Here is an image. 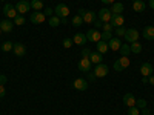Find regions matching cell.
<instances>
[{"label": "cell", "mask_w": 154, "mask_h": 115, "mask_svg": "<svg viewBox=\"0 0 154 115\" xmlns=\"http://www.w3.org/2000/svg\"><path fill=\"white\" fill-rule=\"evenodd\" d=\"M128 66H130V58H128V57H120V58H117L114 61V69L117 72L126 69Z\"/></svg>", "instance_id": "obj_1"}, {"label": "cell", "mask_w": 154, "mask_h": 115, "mask_svg": "<svg viewBox=\"0 0 154 115\" xmlns=\"http://www.w3.org/2000/svg\"><path fill=\"white\" fill-rule=\"evenodd\" d=\"M54 12H56V16H57L59 19H66L68 14H69V8H68L66 5H63V3H59V5L56 6Z\"/></svg>", "instance_id": "obj_2"}, {"label": "cell", "mask_w": 154, "mask_h": 115, "mask_svg": "<svg viewBox=\"0 0 154 115\" xmlns=\"http://www.w3.org/2000/svg\"><path fill=\"white\" fill-rule=\"evenodd\" d=\"M85 35H86V40L93 42V43H97V42L102 40V32H99L97 29H89Z\"/></svg>", "instance_id": "obj_3"}, {"label": "cell", "mask_w": 154, "mask_h": 115, "mask_svg": "<svg viewBox=\"0 0 154 115\" xmlns=\"http://www.w3.org/2000/svg\"><path fill=\"white\" fill-rule=\"evenodd\" d=\"M97 17H99V20H102L103 23H108V22H111L112 12H111L108 8H102V9L97 12Z\"/></svg>", "instance_id": "obj_4"}, {"label": "cell", "mask_w": 154, "mask_h": 115, "mask_svg": "<svg viewBox=\"0 0 154 115\" xmlns=\"http://www.w3.org/2000/svg\"><path fill=\"white\" fill-rule=\"evenodd\" d=\"M3 14H5V17L6 19H16L17 16H19V12H17V9H16V6H12V5H6L5 8H3Z\"/></svg>", "instance_id": "obj_5"}, {"label": "cell", "mask_w": 154, "mask_h": 115, "mask_svg": "<svg viewBox=\"0 0 154 115\" xmlns=\"http://www.w3.org/2000/svg\"><path fill=\"white\" fill-rule=\"evenodd\" d=\"M91 65H93L91 60L82 57V60L79 61V65H77V66H79V71H82V72H89V71H91Z\"/></svg>", "instance_id": "obj_6"}, {"label": "cell", "mask_w": 154, "mask_h": 115, "mask_svg": "<svg viewBox=\"0 0 154 115\" xmlns=\"http://www.w3.org/2000/svg\"><path fill=\"white\" fill-rule=\"evenodd\" d=\"M45 14L42 11H34L32 14H31V22L34 23V25H40V23H43L45 22Z\"/></svg>", "instance_id": "obj_7"}, {"label": "cell", "mask_w": 154, "mask_h": 115, "mask_svg": "<svg viewBox=\"0 0 154 115\" xmlns=\"http://www.w3.org/2000/svg\"><path fill=\"white\" fill-rule=\"evenodd\" d=\"M123 37L126 38L128 43H134V42L139 40V32H137L136 29H126V34H125Z\"/></svg>", "instance_id": "obj_8"}, {"label": "cell", "mask_w": 154, "mask_h": 115, "mask_svg": "<svg viewBox=\"0 0 154 115\" xmlns=\"http://www.w3.org/2000/svg\"><path fill=\"white\" fill-rule=\"evenodd\" d=\"M29 8H31V3H28L26 0H20V2L16 5V9H17L19 14H26Z\"/></svg>", "instance_id": "obj_9"}, {"label": "cell", "mask_w": 154, "mask_h": 115, "mask_svg": "<svg viewBox=\"0 0 154 115\" xmlns=\"http://www.w3.org/2000/svg\"><path fill=\"white\" fill-rule=\"evenodd\" d=\"M108 66L106 65H102V63H100V65H97L96 66V69H94V74H96V77H97V78H102V77H105L106 74H108Z\"/></svg>", "instance_id": "obj_10"}, {"label": "cell", "mask_w": 154, "mask_h": 115, "mask_svg": "<svg viewBox=\"0 0 154 115\" xmlns=\"http://www.w3.org/2000/svg\"><path fill=\"white\" fill-rule=\"evenodd\" d=\"M74 89H77V91H86L88 89V80H85V78H77V80H74Z\"/></svg>", "instance_id": "obj_11"}, {"label": "cell", "mask_w": 154, "mask_h": 115, "mask_svg": "<svg viewBox=\"0 0 154 115\" xmlns=\"http://www.w3.org/2000/svg\"><path fill=\"white\" fill-rule=\"evenodd\" d=\"M12 28H14V22H11L9 19H5V20L0 22V29L3 32H11Z\"/></svg>", "instance_id": "obj_12"}, {"label": "cell", "mask_w": 154, "mask_h": 115, "mask_svg": "<svg viewBox=\"0 0 154 115\" xmlns=\"http://www.w3.org/2000/svg\"><path fill=\"white\" fill-rule=\"evenodd\" d=\"M12 52H14L17 57H23L25 54H26V48H25V45H22V43H14Z\"/></svg>", "instance_id": "obj_13"}, {"label": "cell", "mask_w": 154, "mask_h": 115, "mask_svg": "<svg viewBox=\"0 0 154 115\" xmlns=\"http://www.w3.org/2000/svg\"><path fill=\"white\" fill-rule=\"evenodd\" d=\"M123 103H125L126 108L136 106V97H134L133 94H125V95H123Z\"/></svg>", "instance_id": "obj_14"}, {"label": "cell", "mask_w": 154, "mask_h": 115, "mask_svg": "<svg viewBox=\"0 0 154 115\" xmlns=\"http://www.w3.org/2000/svg\"><path fill=\"white\" fill-rule=\"evenodd\" d=\"M123 22H125V19H123V16L122 14H117V16H112L111 17V25L112 26H116V28H119V26H123Z\"/></svg>", "instance_id": "obj_15"}, {"label": "cell", "mask_w": 154, "mask_h": 115, "mask_svg": "<svg viewBox=\"0 0 154 115\" xmlns=\"http://www.w3.org/2000/svg\"><path fill=\"white\" fill-rule=\"evenodd\" d=\"M86 42H88V40H86V35H85V34H75V35L72 37V43L79 45V46H83Z\"/></svg>", "instance_id": "obj_16"}, {"label": "cell", "mask_w": 154, "mask_h": 115, "mask_svg": "<svg viewBox=\"0 0 154 115\" xmlns=\"http://www.w3.org/2000/svg\"><path fill=\"white\" fill-rule=\"evenodd\" d=\"M108 46H109V49H112V51H119V49H120V46H122V42L119 40L117 37H116V38L112 37L111 40L108 42Z\"/></svg>", "instance_id": "obj_17"}, {"label": "cell", "mask_w": 154, "mask_h": 115, "mask_svg": "<svg viewBox=\"0 0 154 115\" xmlns=\"http://www.w3.org/2000/svg\"><path fill=\"white\" fill-rule=\"evenodd\" d=\"M140 72H142L143 77H149L152 74V66H151V63H143L142 66H140Z\"/></svg>", "instance_id": "obj_18"}, {"label": "cell", "mask_w": 154, "mask_h": 115, "mask_svg": "<svg viewBox=\"0 0 154 115\" xmlns=\"http://www.w3.org/2000/svg\"><path fill=\"white\" fill-rule=\"evenodd\" d=\"M109 11L112 12V16L122 14V12H123V5H122L120 2H117V3H112V6L109 8Z\"/></svg>", "instance_id": "obj_19"}, {"label": "cell", "mask_w": 154, "mask_h": 115, "mask_svg": "<svg viewBox=\"0 0 154 115\" xmlns=\"http://www.w3.org/2000/svg\"><path fill=\"white\" fill-rule=\"evenodd\" d=\"M109 49V46H108V42H103V40H100V42H97V52L99 54H102L103 55L106 51Z\"/></svg>", "instance_id": "obj_20"}, {"label": "cell", "mask_w": 154, "mask_h": 115, "mask_svg": "<svg viewBox=\"0 0 154 115\" xmlns=\"http://www.w3.org/2000/svg\"><path fill=\"white\" fill-rule=\"evenodd\" d=\"M142 35L146 38V40H154V26H146L143 29Z\"/></svg>", "instance_id": "obj_21"}, {"label": "cell", "mask_w": 154, "mask_h": 115, "mask_svg": "<svg viewBox=\"0 0 154 115\" xmlns=\"http://www.w3.org/2000/svg\"><path fill=\"white\" fill-rule=\"evenodd\" d=\"M82 19H83V23H94L96 14H94V12H91V11H86L85 14L82 16Z\"/></svg>", "instance_id": "obj_22"}, {"label": "cell", "mask_w": 154, "mask_h": 115, "mask_svg": "<svg viewBox=\"0 0 154 115\" xmlns=\"http://www.w3.org/2000/svg\"><path fill=\"white\" fill-rule=\"evenodd\" d=\"M133 9L136 12H143L145 11V3L142 2V0H134L133 2Z\"/></svg>", "instance_id": "obj_23"}, {"label": "cell", "mask_w": 154, "mask_h": 115, "mask_svg": "<svg viewBox=\"0 0 154 115\" xmlns=\"http://www.w3.org/2000/svg\"><path fill=\"white\" fill-rule=\"evenodd\" d=\"M89 60H91V63L100 65V63H102V54H99V52H91V55H89Z\"/></svg>", "instance_id": "obj_24"}, {"label": "cell", "mask_w": 154, "mask_h": 115, "mask_svg": "<svg viewBox=\"0 0 154 115\" xmlns=\"http://www.w3.org/2000/svg\"><path fill=\"white\" fill-rule=\"evenodd\" d=\"M130 48H131V52H133V54H140V52H142V45H140L139 42L131 43Z\"/></svg>", "instance_id": "obj_25"}, {"label": "cell", "mask_w": 154, "mask_h": 115, "mask_svg": "<svg viewBox=\"0 0 154 115\" xmlns=\"http://www.w3.org/2000/svg\"><path fill=\"white\" fill-rule=\"evenodd\" d=\"M120 54H122V57H128V55H130V52H131V48H130V45H122L120 46Z\"/></svg>", "instance_id": "obj_26"}, {"label": "cell", "mask_w": 154, "mask_h": 115, "mask_svg": "<svg viewBox=\"0 0 154 115\" xmlns=\"http://www.w3.org/2000/svg\"><path fill=\"white\" fill-rule=\"evenodd\" d=\"M48 23H49V26L56 28V26H59V25H60L62 22H60V19H59L57 16H51V17H49V20H48Z\"/></svg>", "instance_id": "obj_27"}, {"label": "cell", "mask_w": 154, "mask_h": 115, "mask_svg": "<svg viewBox=\"0 0 154 115\" xmlns=\"http://www.w3.org/2000/svg\"><path fill=\"white\" fill-rule=\"evenodd\" d=\"M31 8L35 9V11H40V9H43V2H42V0H32V2H31Z\"/></svg>", "instance_id": "obj_28"}, {"label": "cell", "mask_w": 154, "mask_h": 115, "mask_svg": "<svg viewBox=\"0 0 154 115\" xmlns=\"http://www.w3.org/2000/svg\"><path fill=\"white\" fill-rule=\"evenodd\" d=\"M12 48H14V43L12 42H5L2 45V51H5V52H8V51H12Z\"/></svg>", "instance_id": "obj_29"}, {"label": "cell", "mask_w": 154, "mask_h": 115, "mask_svg": "<svg viewBox=\"0 0 154 115\" xmlns=\"http://www.w3.org/2000/svg\"><path fill=\"white\" fill-rule=\"evenodd\" d=\"M71 22H72V25H74V26L77 28V26H80V25L83 23V19H82L80 16H75V17H74V19H72Z\"/></svg>", "instance_id": "obj_30"}, {"label": "cell", "mask_w": 154, "mask_h": 115, "mask_svg": "<svg viewBox=\"0 0 154 115\" xmlns=\"http://www.w3.org/2000/svg\"><path fill=\"white\" fill-rule=\"evenodd\" d=\"M111 38H112V32H106V31L102 32V40L103 42H109Z\"/></svg>", "instance_id": "obj_31"}, {"label": "cell", "mask_w": 154, "mask_h": 115, "mask_svg": "<svg viewBox=\"0 0 154 115\" xmlns=\"http://www.w3.org/2000/svg\"><path fill=\"white\" fill-rule=\"evenodd\" d=\"M136 105L139 106V109H145L146 108V101L140 98V100H136Z\"/></svg>", "instance_id": "obj_32"}, {"label": "cell", "mask_w": 154, "mask_h": 115, "mask_svg": "<svg viewBox=\"0 0 154 115\" xmlns=\"http://www.w3.org/2000/svg\"><path fill=\"white\" fill-rule=\"evenodd\" d=\"M102 28H103V31H106V32H112V25L108 22V23H103V25H102Z\"/></svg>", "instance_id": "obj_33"}, {"label": "cell", "mask_w": 154, "mask_h": 115, "mask_svg": "<svg viewBox=\"0 0 154 115\" xmlns=\"http://www.w3.org/2000/svg\"><path fill=\"white\" fill-rule=\"evenodd\" d=\"M14 23L17 25V26H22V25H25V19H23L22 16H17V17L14 19Z\"/></svg>", "instance_id": "obj_34"}, {"label": "cell", "mask_w": 154, "mask_h": 115, "mask_svg": "<svg viewBox=\"0 0 154 115\" xmlns=\"http://www.w3.org/2000/svg\"><path fill=\"white\" fill-rule=\"evenodd\" d=\"M116 34H117L119 37H123V35L126 34V29H125L123 26H119L117 29H116Z\"/></svg>", "instance_id": "obj_35"}, {"label": "cell", "mask_w": 154, "mask_h": 115, "mask_svg": "<svg viewBox=\"0 0 154 115\" xmlns=\"http://www.w3.org/2000/svg\"><path fill=\"white\" fill-rule=\"evenodd\" d=\"M128 115H139V108H130L128 109Z\"/></svg>", "instance_id": "obj_36"}, {"label": "cell", "mask_w": 154, "mask_h": 115, "mask_svg": "<svg viewBox=\"0 0 154 115\" xmlns=\"http://www.w3.org/2000/svg\"><path fill=\"white\" fill-rule=\"evenodd\" d=\"M89 55H91V51H89L88 48H83V51H82V57L89 58Z\"/></svg>", "instance_id": "obj_37"}, {"label": "cell", "mask_w": 154, "mask_h": 115, "mask_svg": "<svg viewBox=\"0 0 154 115\" xmlns=\"http://www.w3.org/2000/svg\"><path fill=\"white\" fill-rule=\"evenodd\" d=\"M63 46H65V48H71L72 46V38H65V40H63Z\"/></svg>", "instance_id": "obj_38"}, {"label": "cell", "mask_w": 154, "mask_h": 115, "mask_svg": "<svg viewBox=\"0 0 154 115\" xmlns=\"http://www.w3.org/2000/svg\"><path fill=\"white\" fill-rule=\"evenodd\" d=\"M96 78H97V77H96L94 72H88V81H94Z\"/></svg>", "instance_id": "obj_39"}, {"label": "cell", "mask_w": 154, "mask_h": 115, "mask_svg": "<svg viewBox=\"0 0 154 115\" xmlns=\"http://www.w3.org/2000/svg\"><path fill=\"white\" fill-rule=\"evenodd\" d=\"M102 25H103V22H102V20H94V26H96V29H99V28H102Z\"/></svg>", "instance_id": "obj_40"}, {"label": "cell", "mask_w": 154, "mask_h": 115, "mask_svg": "<svg viewBox=\"0 0 154 115\" xmlns=\"http://www.w3.org/2000/svg\"><path fill=\"white\" fill-rule=\"evenodd\" d=\"M5 94H6L5 86H3V84H0V98H3V97H5Z\"/></svg>", "instance_id": "obj_41"}, {"label": "cell", "mask_w": 154, "mask_h": 115, "mask_svg": "<svg viewBox=\"0 0 154 115\" xmlns=\"http://www.w3.org/2000/svg\"><path fill=\"white\" fill-rule=\"evenodd\" d=\"M43 14H45V16H49V17H51V16H53V8H46V9L43 11Z\"/></svg>", "instance_id": "obj_42"}, {"label": "cell", "mask_w": 154, "mask_h": 115, "mask_svg": "<svg viewBox=\"0 0 154 115\" xmlns=\"http://www.w3.org/2000/svg\"><path fill=\"white\" fill-rule=\"evenodd\" d=\"M5 83H6V77L5 75H0V84L5 86Z\"/></svg>", "instance_id": "obj_43"}, {"label": "cell", "mask_w": 154, "mask_h": 115, "mask_svg": "<svg viewBox=\"0 0 154 115\" xmlns=\"http://www.w3.org/2000/svg\"><path fill=\"white\" fill-rule=\"evenodd\" d=\"M148 83H149V84H152V86H154V75H152V74H151V75H149V77H148Z\"/></svg>", "instance_id": "obj_44"}, {"label": "cell", "mask_w": 154, "mask_h": 115, "mask_svg": "<svg viewBox=\"0 0 154 115\" xmlns=\"http://www.w3.org/2000/svg\"><path fill=\"white\" fill-rule=\"evenodd\" d=\"M102 3H105V5H112L114 0H102Z\"/></svg>", "instance_id": "obj_45"}, {"label": "cell", "mask_w": 154, "mask_h": 115, "mask_svg": "<svg viewBox=\"0 0 154 115\" xmlns=\"http://www.w3.org/2000/svg\"><path fill=\"white\" fill-rule=\"evenodd\" d=\"M142 114H143V115H149V111H148V109H146V108H145V109H143V112H142Z\"/></svg>", "instance_id": "obj_46"}, {"label": "cell", "mask_w": 154, "mask_h": 115, "mask_svg": "<svg viewBox=\"0 0 154 115\" xmlns=\"http://www.w3.org/2000/svg\"><path fill=\"white\" fill-rule=\"evenodd\" d=\"M142 83H145V84L148 83V77H143V78H142Z\"/></svg>", "instance_id": "obj_47"}, {"label": "cell", "mask_w": 154, "mask_h": 115, "mask_svg": "<svg viewBox=\"0 0 154 115\" xmlns=\"http://www.w3.org/2000/svg\"><path fill=\"white\" fill-rule=\"evenodd\" d=\"M149 6H151V9H154V0H149Z\"/></svg>", "instance_id": "obj_48"}, {"label": "cell", "mask_w": 154, "mask_h": 115, "mask_svg": "<svg viewBox=\"0 0 154 115\" xmlns=\"http://www.w3.org/2000/svg\"><path fill=\"white\" fill-rule=\"evenodd\" d=\"M2 32H3V31H2V29H0V34H2Z\"/></svg>", "instance_id": "obj_49"}, {"label": "cell", "mask_w": 154, "mask_h": 115, "mask_svg": "<svg viewBox=\"0 0 154 115\" xmlns=\"http://www.w3.org/2000/svg\"><path fill=\"white\" fill-rule=\"evenodd\" d=\"M0 2H3V0H0Z\"/></svg>", "instance_id": "obj_50"}, {"label": "cell", "mask_w": 154, "mask_h": 115, "mask_svg": "<svg viewBox=\"0 0 154 115\" xmlns=\"http://www.w3.org/2000/svg\"><path fill=\"white\" fill-rule=\"evenodd\" d=\"M152 115H154V114H152Z\"/></svg>", "instance_id": "obj_51"}]
</instances>
